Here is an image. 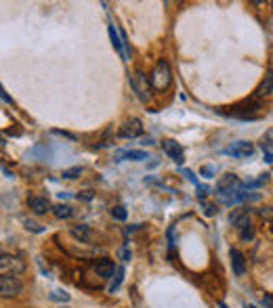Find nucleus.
<instances>
[{"mask_svg":"<svg viewBox=\"0 0 273 308\" xmlns=\"http://www.w3.org/2000/svg\"><path fill=\"white\" fill-rule=\"evenodd\" d=\"M172 82V69L168 65V61H158L154 72H152V86L156 90H166Z\"/></svg>","mask_w":273,"mask_h":308,"instance_id":"obj_1","label":"nucleus"},{"mask_svg":"<svg viewBox=\"0 0 273 308\" xmlns=\"http://www.w3.org/2000/svg\"><path fill=\"white\" fill-rule=\"evenodd\" d=\"M25 260L19 256H13V254H0V275L2 277H17L25 272Z\"/></svg>","mask_w":273,"mask_h":308,"instance_id":"obj_2","label":"nucleus"},{"mask_svg":"<svg viewBox=\"0 0 273 308\" xmlns=\"http://www.w3.org/2000/svg\"><path fill=\"white\" fill-rule=\"evenodd\" d=\"M23 292V283L17 277H0V296L15 298Z\"/></svg>","mask_w":273,"mask_h":308,"instance_id":"obj_3","label":"nucleus"},{"mask_svg":"<svg viewBox=\"0 0 273 308\" xmlns=\"http://www.w3.org/2000/svg\"><path fill=\"white\" fill-rule=\"evenodd\" d=\"M223 153L231 155V157H237V160H242V157H250L254 153V147L252 143H248V140H237V143H231Z\"/></svg>","mask_w":273,"mask_h":308,"instance_id":"obj_4","label":"nucleus"},{"mask_svg":"<svg viewBox=\"0 0 273 308\" xmlns=\"http://www.w3.org/2000/svg\"><path fill=\"white\" fill-rule=\"evenodd\" d=\"M162 149H164V153L170 157V160L174 164H183L185 162V153H183V147L177 143V140H172V138H166L164 143H162Z\"/></svg>","mask_w":273,"mask_h":308,"instance_id":"obj_5","label":"nucleus"},{"mask_svg":"<svg viewBox=\"0 0 273 308\" xmlns=\"http://www.w3.org/2000/svg\"><path fill=\"white\" fill-rule=\"evenodd\" d=\"M143 134V124H141V120L133 118V120H126L124 124L120 128V136L122 138H137Z\"/></svg>","mask_w":273,"mask_h":308,"instance_id":"obj_6","label":"nucleus"},{"mask_svg":"<svg viewBox=\"0 0 273 308\" xmlns=\"http://www.w3.org/2000/svg\"><path fill=\"white\" fill-rule=\"evenodd\" d=\"M235 187H240V180H237V176L235 174H225L221 180L217 182V193L221 197H225V195H229V193H235L233 189Z\"/></svg>","mask_w":273,"mask_h":308,"instance_id":"obj_7","label":"nucleus"},{"mask_svg":"<svg viewBox=\"0 0 273 308\" xmlns=\"http://www.w3.org/2000/svg\"><path fill=\"white\" fill-rule=\"evenodd\" d=\"M95 272H97V277H101V279H111L113 272H116V264L109 258H101L95 262Z\"/></svg>","mask_w":273,"mask_h":308,"instance_id":"obj_8","label":"nucleus"},{"mask_svg":"<svg viewBox=\"0 0 273 308\" xmlns=\"http://www.w3.org/2000/svg\"><path fill=\"white\" fill-rule=\"evenodd\" d=\"M130 86L135 88V92H137V96L141 101H147V78L143 74L137 72L133 76V80H130Z\"/></svg>","mask_w":273,"mask_h":308,"instance_id":"obj_9","label":"nucleus"},{"mask_svg":"<svg viewBox=\"0 0 273 308\" xmlns=\"http://www.w3.org/2000/svg\"><path fill=\"white\" fill-rule=\"evenodd\" d=\"M229 256H231V266H233V272H235V277H244V272H246V258H244V254L240 250H231L229 252Z\"/></svg>","mask_w":273,"mask_h":308,"instance_id":"obj_10","label":"nucleus"},{"mask_svg":"<svg viewBox=\"0 0 273 308\" xmlns=\"http://www.w3.org/2000/svg\"><path fill=\"white\" fill-rule=\"evenodd\" d=\"M28 206L34 214H47L51 212V201L47 197H30L28 199Z\"/></svg>","mask_w":273,"mask_h":308,"instance_id":"obj_11","label":"nucleus"},{"mask_svg":"<svg viewBox=\"0 0 273 308\" xmlns=\"http://www.w3.org/2000/svg\"><path fill=\"white\" fill-rule=\"evenodd\" d=\"M229 222H231L237 231H242L244 226L250 224V218H248V212L246 210H233L231 214H229Z\"/></svg>","mask_w":273,"mask_h":308,"instance_id":"obj_12","label":"nucleus"},{"mask_svg":"<svg viewBox=\"0 0 273 308\" xmlns=\"http://www.w3.org/2000/svg\"><path fill=\"white\" fill-rule=\"evenodd\" d=\"M122 160L145 162V160H149V155H147L145 151H135V149H130V151H118V153H116V162H122Z\"/></svg>","mask_w":273,"mask_h":308,"instance_id":"obj_13","label":"nucleus"},{"mask_svg":"<svg viewBox=\"0 0 273 308\" xmlns=\"http://www.w3.org/2000/svg\"><path fill=\"white\" fill-rule=\"evenodd\" d=\"M72 235H74L80 243H89V241L93 239V231H91V226H86V224H76V226H72Z\"/></svg>","mask_w":273,"mask_h":308,"instance_id":"obj_14","label":"nucleus"},{"mask_svg":"<svg viewBox=\"0 0 273 308\" xmlns=\"http://www.w3.org/2000/svg\"><path fill=\"white\" fill-rule=\"evenodd\" d=\"M51 212L55 214L57 218H61V220H67V218L74 216V208L72 206H65V204H57L55 208H51Z\"/></svg>","mask_w":273,"mask_h":308,"instance_id":"obj_15","label":"nucleus"},{"mask_svg":"<svg viewBox=\"0 0 273 308\" xmlns=\"http://www.w3.org/2000/svg\"><path fill=\"white\" fill-rule=\"evenodd\" d=\"M108 32H109V38H111V44H113V48H116L120 55H122V40H120V34H118V30L113 28V23L108 28Z\"/></svg>","mask_w":273,"mask_h":308,"instance_id":"obj_16","label":"nucleus"},{"mask_svg":"<svg viewBox=\"0 0 273 308\" xmlns=\"http://www.w3.org/2000/svg\"><path fill=\"white\" fill-rule=\"evenodd\" d=\"M34 157V155H42V160H51V157H53V153H51V149L47 147V145H38L36 149H32V151L28 153V157Z\"/></svg>","mask_w":273,"mask_h":308,"instance_id":"obj_17","label":"nucleus"},{"mask_svg":"<svg viewBox=\"0 0 273 308\" xmlns=\"http://www.w3.org/2000/svg\"><path fill=\"white\" fill-rule=\"evenodd\" d=\"M259 94H261V96H269V94H271V72L267 74L265 82L261 84V88H259Z\"/></svg>","mask_w":273,"mask_h":308,"instance_id":"obj_18","label":"nucleus"},{"mask_svg":"<svg viewBox=\"0 0 273 308\" xmlns=\"http://www.w3.org/2000/svg\"><path fill=\"white\" fill-rule=\"evenodd\" d=\"M122 279H124V268H116V279H113V283L109 285V292H111V294H113V292H116V289L120 287Z\"/></svg>","mask_w":273,"mask_h":308,"instance_id":"obj_19","label":"nucleus"},{"mask_svg":"<svg viewBox=\"0 0 273 308\" xmlns=\"http://www.w3.org/2000/svg\"><path fill=\"white\" fill-rule=\"evenodd\" d=\"M80 174H82V168H80V166H76V168L63 170V174H61V176H63V178H69V180H72V178H78Z\"/></svg>","mask_w":273,"mask_h":308,"instance_id":"obj_20","label":"nucleus"},{"mask_svg":"<svg viewBox=\"0 0 273 308\" xmlns=\"http://www.w3.org/2000/svg\"><path fill=\"white\" fill-rule=\"evenodd\" d=\"M51 300H55V302H67L69 300V294L61 292V289H55V292L51 294Z\"/></svg>","mask_w":273,"mask_h":308,"instance_id":"obj_21","label":"nucleus"},{"mask_svg":"<svg viewBox=\"0 0 273 308\" xmlns=\"http://www.w3.org/2000/svg\"><path fill=\"white\" fill-rule=\"evenodd\" d=\"M111 216L116 218V220H126V210L122 208V206H116V208H111Z\"/></svg>","mask_w":273,"mask_h":308,"instance_id":"obj_22","label":"nucleus"},{"mask_svg":"<svg viewBox=\"0 0 273 308\" xmlns=\"http://www.w3.org/2000/svg\"><path fill=\"white\" fill-rule=\"evenodd\" d=\"M23 224H25V228H28V231H32V233H42V231H45V228H42L40 224L32 222V220H28V218L23 220Z\"/></svg>","mask_w":273,"mask_h":308,"instance_id":"obj_23","label":"nucleus"},{"mask_svg":"<svg viewBox=\"0 0 273 308\" xmlns=\"http://www.w3.org/2000/svg\"><path fill=\"white\" fill-rule=\"evenodd\" d=\"M200 172H202V176H206V178H213L215 172H217V168H215V166H204V168H202Z\"/></svg>","mask_w":273,"mask_h":308,"instance_id":"obj_24","label":"nucleus"},{"mask_svg":"<svg viewBox=\"0 0 273 308\" xmlns=\"http://www.w3.org/2000/svg\"><path fill=\"white\" fill-rule=\"evenodd\" d=\"M252 237H254L252 226H250V224H248V226H244V228H242V239H244V241H248V239H252Z\"/></svg>","mask_w":273,"mask_h":308,"instance_id":"obj_25","label":"nucleus"},{"mask_svg":"<svg viewBox=\"0 0 273 308\" xmlns=\"http://www.w3.org/2000/svg\"><path fill=\"white\" fill-rule=\"evenodd\" d=\"M0 99H2L6 105H13V99H11V96H8L6 94V90H4V88H2V84H0Z\"/></svg>","mask_w":273,"mask_h":308,"instance_id":"obj_26","label":"nucleus"},{"mask_svg":"<svg viewBox=\"0 0 273 308\" xmlns=\"http://www.w3.org/2000/svg\"><path fill=\"white\" fill-rule=\"evenodd\" d=\"M118 254H120V258L124 260V262H128L130 258H133V254H130V250H128V248H122V250H120Z\"/></svg>","mask_w":273,"mask_h":308,"instance_id":"obj_27","label":"nucleus"},{"mask_svg":"<svg viewBox=\"0 0 273 308\" xmlns=\"http://www.w3.org/2000/svg\"><path fill=\"white\" fill-rule=\"evenodd\" d=\"M217 212H218L217 206H210V204H206V206H204V214H206V216H215Z\"/></svg>","mask_w":273,"mask_h":308,"instance_id":"obj_28","label":"nucleus"},{"mask_svg":"<svg viewBox=\"0 0 273 308\" xmlns=\"http://www.w3.org/2000/svg\"><path fill=\"white\" fill-rule=\"evenodd\" d=\"M55 134H61V136H65V138H72V140H76V136L72 134V132H65V130H53Z\"/></svg>","mask_w":273,"mask_h":308,"instance_id":"obj_29","label":"nucleus"},{"mask_svg":"<svg viewBox=\"0 0 273 308\" xmlns=\"http://www.w3.org/2000/svg\"><path fill=\"white\" fill-rule=\"evenodd\" d=\"M183 174L187 176V178H189V180H191V182H193V184H196V187H198V178H196V176H193V174H191L189 170H183Z\"/></svg>","mask_w":273,"mask_h":308,"instance_id":"obj_30","label":"nucleus"},{"mask_svg":"<svg viewBox=\"0 0 273 308\" xmlns=\"http://www.w3.org/2000/svg\"><path fill=\"white\" fill-rule=\"evenodd\" d=\"M263 302H265V306H267V308H271V306H273V300H271V294H267V296H265V300H263Z\"/></svg>","mask_w":273,"mask_h":308,"instance_id":"obj_31","label":"nucleus"},{"mask_svg":"<svg viewBox=\"0 0 273 308\" xmlns=\"http://www.w3.org/2000/svg\"><path fill=\"white\" fill-rule=\"evenodd\" d=\"M218 308H229V306H227V304H223V302H221V304H218Z\"/></svg>","mask_w":273,"mask_h":308,"instance_id":"obj_32","label":"nucleus"},{"mask_svg":"<svg viewBox=\"0 0 273 308\" xmlns=\"http://www.w3.org/2000/svg\"><path fill=\"white\" fill-rule=\"evenodd\" d=\"M244 308H257V306H252V304H248V306H244Z\"/></svg>","mask_w":273,"mask_h":308,"instance_id":"obj_33","label":"nucleus"}]
</instances>
